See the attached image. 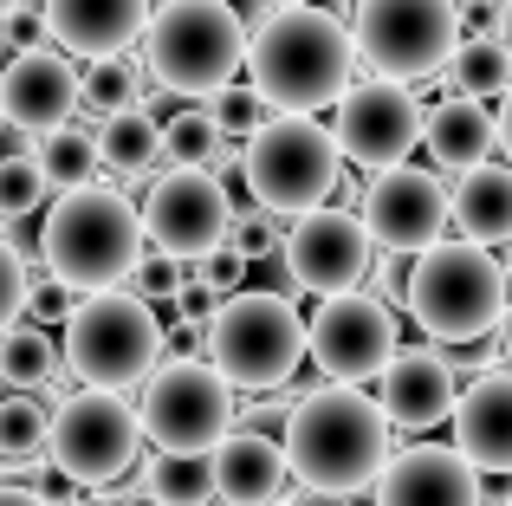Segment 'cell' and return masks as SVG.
<instances>
[{"instance_id": "47", "label": "cell", "mask_w": 512, "mask_h": 506, "mask_svg": "<svg viewBox=\"0 0 512 506\" xmlns=\"http://www.w3.org/2000/svg\"><path fill=\"white\" fill-rule=\"evenodd\" d=\"M20 7H33V0H0V20H7V13H20Z\"/></svg>"}, {"instance_id": "33", "label": "cell", "mask_w": 512, "mask_h": 506, "mask_svg": "<svg viewBox=\"0 0 512 506\" xmlns=\"http://www.w3.org/2000/svg\"><path fill=\"white\" fill-rule=\"evenodd\" d=\"M46 176H39V163L33 156H0V221H13V215H39V202H46Z\"/></svg>"}, {"instance_id": "7", "label": "cell", "mask_w": 512, "mask_h": 506, "mask_svg": "<svg viewBox=\"0 0 512 506\" xmlns=\"http://www.w3.org/2000/svg\"><path fill=\"white\" fill-rule=\"evenodd\" d=\"M506 279L512 273L487 247L435 241L409 266V318L435 344H480V338H493V325H500V312L512 299Z\"/></svg>"}, {"instance_id": "51", "label": "cell", "mask_w": 512, "mask_h": 506, "mask_svg": "<svg viewBox=\"0 0 512 506\" xmlns=\"http://www.w3.org/2000/svg\"><path fill=\"white\" fill-rule=\"evenodd\" d=\"M0 59H7V46H0Z\"/></svg>"}, {"instance_id": "36", "label": "cell", "mask_w": 512, "mask_h": 506, "mask_svg": "<svg viewBox=\"0 0 512 506\" xmlns=\"http://www.w3.org/2000/svg\"><path fill=\"white\" fill-rule=\"evenodd\" d=\"M137 299L143 305H169V299H182V260H163V253H143L137 260Z\"/></svg>"}, {"instance_id": "14", "label": "cell", "mask_w": 512, "mask_h": 506, "mask_svg": "<svg viewBox=\"0 0 512 506\" xmlns=\"http://www.w3.org/2000/svg\"><path fill=\"white\" fill-rule=\"evenodd\" d=\"M357 221H363V234H370V247L389 253V260L428 253L435 241H448V182H441L435 169L396 163L363 189Z\"/></svg>"}, {"instance_id": "1", "label": "cell", "mask_w": 512, "mask_h": 506, "mask_svg": "<svg viewBox=\"0 0 512 506\" xmlns=\"http://www.w3.org/2000/svg\"><path fill=\"white\" fill-rule=\"evenodd\" d=\"M389 435L396 429L383 422L376 396L318 383V390H305L299 403H292V422H286V435H279V448H286V468L305 494L350 500V494H363V487H376L383 461L396 455Z\"/></svg>"}, {"instance_id": "13", "label": "cell", "mask_w": 512, "mask_h": 506, "mask_svg": "<svg viewBox=\"0 0 512 506\" xmlns=\"http://www.w3.org/2000/svg\"><path fill=\"white\" fill-rule=\"evenodd\" d=\"M137 215H143V241L163 260H182V266L221 253L227 234H234V208H227L221 182L208 169H169V176H156Z\"/></svg>"}, {"instance_id": "43", "label": "cell", "mask_w": 512, "mask_h": 506, "mask_svg": "<svg viewBox=\"0 0 512 506\" xmlns=\"http://www.w3.org/2000/svg\"><path fill=\"white\" fill-rule=\"evenodd\" d=\"M0 506H46V500H39L33 487H7V481H0Z\"/></svg>"}, {"instance_id": "15", "label": "cell", "mask_w": 512, "mask_h": 506, "mask_svg": "<svg viewBox=\"0 0 512 506\" xmlns=\"http://www.w3.org/2000/svg\"><path fill=\"white\" fill-rule=\"evenodd\" d=\"M286 279L299 292H318V299H338V292H363L376 266V247L363 234L357 208H318V215H299L286 228Z\"/></svg>"}, {"instance_id": "9", "label": "cell", "mask_w": 512, "mask_h": 506, "mask_svg": "<svg viewBox=\"0 0 512 506\" xmlns=\"http://www.w3.org/2000/svg\"><path fill=\"white\" fill-rule=\"evenodd\" d=\"M344 26L357 65H370L389 85H422L448 72L461 46V0H357Z\"/></svg>"}, {"instance_id": "39", "label": "cell", "mask_w": 512, "mask_h": 506, "mask_svg": "<svg viewBox=\"0 0 512 506\" xmlns=\"http://www.w3.org/2000/svg\"><path fill=\"white\" fill-rule=\"evenodd\" d=\"M0 241L13 247V260H20V266H46V221H39V215L0 221Z\"/></svg>"}, {"instance_id": "25", "label": "cell", "mask_w": 512, "mask_h": 506, "mask_svg": "<svg viewBox=\"0 0 512 506\" xmlns=\"http://www.w3.org/2000/svg\"><path fill=\"white\" fill-rule=\"evenodd\" d=\"M98 163L111 169V176H150L156 163H163V117L156 111H117L98 124Z\"/></svg>"}, {"instance_id": "27", "label": "cell", "mask_w": 512, "mask_h": 506, "mask_svg": "<svg viewBox=\"0 0 512 506\" xmlns=\"http://www.w3.org/2000/svg\"><path fill=\"white\" fill-rule=\"evenodd\" d=\"M441 78H448V98H474V104L506 98V91H512V52H506V39H461Z\"/></svg>"}, {"instance_id": "3", "label": "cell", "mask_w": 512, "mask_h": 506, "mask_svg": "<svg viewBox=\"0 0 512 506\" xmlns=\"http://www.w3.org/2000/svg\"><path fill=\"white\" fill-rule=\"evenodd\" d=\"M163 357H169V331L156 318V305H143L124 286L78 299L59 338V364L78 390H111V396L143 390Z\"/></svg>"}, {"instance_id": "8", "label": "cell", "mask_w": 512, "mask_h": 506, "mask_svg": "<svg viewBox=\"0 0 512 506\" xmlns=\"http://www.w3.org/2000/svg\"><path fill=\"white\" fill-rule=\"evenodd\" d=\"M208 364L227 390H286V377L305 364V318L286 292H234L221 299L208 325Z\"/></svg>"}, {"instance_id": "44", "label": "cell", "mask_w": 512, "mask_h": 506, "mask_svg": "<svg viewBox=\"0 0 512 506\" xmlns=\"http://www.w3.org/2000/svg\"><path fill=\"white\" fill-rule=\"evenodd\" d=\"M493 124H500V150H506V163H512V91H506V111H493Z\"/></svg>"}, {"instance_id": "46", "label": "cell", "mask_w": 512, "mask_h": 506, "mask_svg": "<svg viewBox=\"0 0 512 506\" xmlns=\"http://www.w3.org/2000/svg\"><path fill=\"white\" fill-rule=\"evenodd\" d=\"M72 506H117V500H111V494H78Z\"/></svg>"}, {"instance_id": "49", "label": "cell", "mask_w": 512, "mask_h": 506, "mask_svg": "<svg viewBox=\"0 0 512 506\" xmlns=\"http://www.w3.org/2000/svg\"><path fill=\"white\" fill-rule=\"evenodd\" d=\"M500 506H512V494H506V500H500Z\"/></svg>"}, {"instance_id": "2", "label": "cell", "mask_w": 512, "mask_h": 506, "mask_svg": "<svg viewBox=\"0 0 512 506\" xmlns=\"http://www.w3.org/2000/svg\"><path fill=\"white\" fill-rule=\"evenodd\" d=\"M357 72L363 65L350 46V26L318 7L273 13L247 39V85L273 117H312L325 104H344Z\"/></svg>"}, {"instance_id": "12", "label": "cell", "mask_w": 512, "mask_h": 506, "mask_svg": "<svg viewBox=\"0 0 512 506\" xmlns=\"http://www.w3.org/2000/svg\"><path fill=\"white\" fill-rule=\"evenodd\" d=\"M305 357L325 370V383L363 390L396 357V312L376 292H338L305 318Z\"/></svg>"}, {"instance_id": "45", "label": "cell", "mask_w": 512, "mask_h": 506, "mask_svg": "<svg viewBox=\"0 0 512 506\" xmlns=\"http://www.w3.org/2000/svg\"><path fill=\"white\" fill-rule=\"evenodd\" d=\"M292 7H312V0H266V13H292Z\"/></svg>"}, {"instance_id": "35", "label": "cell", "mask_w": 512, "mask_h": 506, "mask_svg": "<svg viewBox=\"0 0 512 506\" xmlns=\"http://www.w3.org/2000/svg\"><path fill=\"white\" fill-rule=\"evenodd\" d=\"M286 247V221H273V215H240L234 221V234H227V253H234L240 266H260V260H273V253Z\"/></svg>"}, {"instance_id": "11", "label": "cell", "mask_w": 512, "mask_h": 506, "mask_svg": "<svg viewBox=\"0 0 512 506\" xmlns=\"http://www.w3.org/2000/svg\"><path fill=\"white\" fill-rule=\"evenodd\" d=\"M137 429L156 455H214L234 435V390L208 357H163L137 396Z\"/></svg>"}, {"instance_id": "17", "label": "cell", "mask_w": 512, "mask_h": 506, "mask_svg": "<svg viewBox=\"0 0 512 506\" xmlns=\"http://www.w3.org/2000/svg\"><path fill=\"white\" fill-rule=\"evenodd\" d=\"M78 111V65L65 52H13L0 65V124L20 137H46V130L72 124Z\"/></svg>"}, {"instance_id": "34", "label": "cell", "mask_w": 512, "mask_h": 506, "mask_svg": "<svg viewBox=\"0 0 512 506\" xmlns=\"http://www.w3.org/2000/svg\"><path fill=\"white\" fill-rule=\"evenodd\" d=\"M208 117H214V130H221V137H240V143H247L253 130L266 124V104L253 98V85H240V78H234V85H221L208 98Z\"/></svg>"}, {"instance_id": "40", "label": "cell", "mask_w": 512, "mask_h": 506, "mask_svg": "<svg viewBox=\"0 0 512 506\" xmlns=\"http://www.w3.org/2000/svg\"><path fill=\"white\" fill-rule=\"evenodd\" d=\"M0 46H7V52H39V46H46V20H39L33 7L7 13V20H0Z\"/></svg>"}, {"instance_id": "41", "label": "cell", "mask_w": 512, "mask_h": 506, "mask_svg": "<svg viewBox=\"0 0 512 506\" xmlns=\"http://www.w3.org/2000/svg\"><path fill=\"white\" fill-rule=\"evenodd\" d=\"M221 7L234 13L240 26H266V20H273V13H266V0H221Z\"/></svg>"}, {"instance_id": "31", "label": "cell", "mask_w": 512, "mask_h": 506, "mask_svg": "<svg viewBox=\"0 0 512 506\" xmlns=\"http://www.w3.org/2000/svg\"><path fill=\"white\" fill-rule=\"evenodd\" d=\"M227 150V137L214 130L208 104H182L163 117V163L169 169H214V156Z\"/></svg>"}, {"instance_id": "50", "label": "cell", "mask_w": 512, "mask_h": 506, "mask_svg": "<svg viewBox=\"0 0 512 506\" xmlns=\"http://www.w3.org/2000/svg\"><path fill=\"white\" fill-rule=\"evenodd\" d=\"M0 137H7V124H0Z\"/></svg>"}, {"instance_id": "38", "label": "cell", "mask_w": 512, "mask_h": 506, "mask_svg": "<svg viewBox=\"0 0 512 506\" xmlns=\"http://www.w3.org/2000/svg\"><path fill=\"white\" fill-rule=\"evenodd\" d=\"M26 286H33V273H26V266L13 260V247L0 241V331L20 325V312H26Z\"/></svg>"}, {"instance_id": "52", "label": "cell", "mask_w": 512, "mask_h": 506, "mask_svg": "<svg viewBox=\"0 0 512 506\" xmlns=\"http://www.w3.org/2000/svg\"><path fill=\"white\" fill-rule=\"evenodd\" d=\"M506 52H512V39H506Z\"/></svg>"}, {"instance_id": "24", "label": "cell", "mask_w": 512, "mask_h": 506, "mask_svg": "<svg viewBox=\"0 0 512 506\" xmlns=\"http://www.w3.org/2000/svg\"><path fill=\"white\" fill-rule=\"evenodd\" d=\"M422 143H428V156H435V169L467 176V169L493 163V150H500V124H493V111L474 104V98H441L435 111L422 117Z\"/></svg>"}, {"instance_id": "5", "label": "cell", "mask_w": 512, "mask_h": 506, "mask_svg": "<svg viewBox=\"0 0 512 506\" xmlns=\"http://www.w3.org/2000/svg\"><path fill=\"white\" fill-rule=\"evenodd\" d=\"M143 59L169 98L208 104L247 65V26L221 0H156L143 26Z\"/></svg>"}, {"instance_id": "29", "label": "cell", "mask_w": 512, "mask_h": 506, "mask_svg": "<svg viewBox=\"0 0 512 506\" xmlns=\"http://www.w3.org/2000/svg\"><path fill=\"white\" fill-rule=\"evenodd\" d=\"M137 487L156 506H214V455H150Z\"/></svg>"}, {"instance_id": "23", "label": "cell", "mask_w": 512, "mask_h": 506, "mask_svg": "<svg viewBox=\"0 0 512 506\" xmlns=\"http://www.w3.org/2000/svg\"><path fill=\"white\" fill-rule=\"evenodd\" d=\"M448 228L467 247H500L512 241V163H480L467 176H454L448 189Z\"/></svg>"}, {"instance_id": "19", "label": "cell", "mask_w": 512, "mask_h": 506, "mask_svg": "<svg viewBox=\"0 0 512 506\" xmlns=\"http://www.w3.org/2000/svg\"><path fill=\"white\" fill-rule=\"evenodd\" d=\"M461 403V377L441 351H396L389 370L376 377V409H383L389 429L402 435H422V429H441Z\"/></svg>"}, {"instance_id": "32", "label": "cell", "mask_w": 512, "mask_h": 506, "mask_svg": "<svg viewBox=\"0 0 512 506\" xmlns=\"http://www.w3.org/2000/svg\"><path fill=\"white\" fill-rule=\"evenodd\" d=\"M78 104H91L98 117L137 111L143 104V72L130 59H91L85 72H78Z\"/></svg>"}, {"instance_id": "18", "label": "cell", "mask_w": 512, "mask_h": 506, "mask_svg": "<svg viewBox=\"0 0 512 506\" xmlns=\"http://www.w3.org/2000/svg\"><path fill=\"white\" fill-rule=\"evenodd\" d=\"M376 506H487L480 494V474L454 455L448 442H415L396 448L376 474Z\"/></svg>"}, {"instance_id": "42", "label": "cell", "mask_w": 512, "mask_h": 506, "mask_svg": "<svg viewBox=\"0 0 512 506\" xmlns=\"http://www.w3.org/2000/svg\"><path fill=\"white\" fill-rule=\"evenodd\" d=\"M493 351H500V357H506V370H512V299H506L500 325H493Z\"/></svg>"}, {"instance_id": "4", "label": "cell", "mask_w": 512, "mask_h": 506, "mask_svg": "<svg viewBox=\"0 0 512 506\" xmlns=\"http://www.w3.org/2000/svg\"><path fill=\"white\" fill-rule=\"evenodd\" d=\"M143 260V215L117 189H72L46 215V273L65 292H117Z\"/></svg>"}, {"instance_id": "10", "label": "cell", "mask_w": 512, "mask_h": 506, "mask_svg": "<svg viewBox=\"0 0 512 506\" xmlns=\"http://www.w3.org/2000/svg\"><path fill=\"white\" fill-rule=\"evenodd\" d=\"M143 455V429H137V403L111 390H72L52 409L46 429V468L59 481L85 487V494H111Z\"/></svg>"}, {"instance_id": "22", "label": "cell", "mask_w": 512, "mask_h": 506, "mask_svg": "<svg viewBox=\"0 0 512 506\" xmlns=\"http://www.w3.org/2000/svg\"><path fill=\"white\" fill-rule=\"evenodd\" d=\"M286 481H292V468H286V448L273 435L234 429L214 448V500L221 506H279Z\"/></svg>"}, {"instance_id": "6", "label": "cell", "mask_w": 512, "mask_h": 506, "mask_svg": "<svg viewBox=\"0 0 512 506\" xmlns=\"http://www.w3.org/2000/svg\"><path fill=\"white\" fill-rule=\"evenodd\" d=\"M240 176L253 189V208L273 221H299L338 195L344 150L318 117H266L247 143H240Z\"/></svg>"}, {"instance_id": "16", "label": "cell", "mask_w": 512, "mask_h": 506, "mask_svg": "<svg viewBox=\"0 0 512 506\" xmlns=\"http://www.w3.org/2000/svg\"><path fill=\"white\" fill-rule=\"evenodd\" d=\"M422 98H415L409 85H389V78H357V85L344 91L338 104V150L350 156V163L363 169H396L409 163V150L422 143Z\"/></svg>"}, {"instance_id": "48", "label": "cell", "mask_w": 512, "mask_h": 506, "mask_svg": "<svg viewBox=\"0 0 512 506\" xmlns=\"http://www.w3.org/2000/svg\"><path fill=\"white\" fill-rule=\"evenodd\" d=\"M279 506H305V500H299V494H286V500H279Z\"/></svg>"}, {"instance_id": "28", "label": "cell", "mask_w": 512, "mask_h": 506, "mask_svg": "<svg viewBox=\"0 0 512 506\" xmlns=\"http://www.w3.org/2000/svg\"><path fill=\"white\" fill-rule=\"evenodd\" d=\"M59 344H52V331L39 325H13L0 331V383H7L13 396H39L52 377H59Z\"/></svg>"}, {"instance_id": "26", "label": "cell", "mask_w": 512, "mask_h": 506, "mask_svg": "<svg viewBox=\"0 0 512 506\" xmlns=\"http://www.w3.org/2000/svg\"><path fill=\"white\" fill-rule=\"evenodd\" d=\"M39 163V176H46V189H59V195H72V189H91L98 182V143H91V130H78V124H59V130H46V137H33V150H26Z\"/></svg>"}, {"instance_id": "30", "label": "cell", "mask_w": 512, "mask_h": 506, "mask_svg": "<svg viewBox=\"0 0 512 506\" xmlns=\"http://www.w3.org/2000/svg\"><path fill=\"white\" fill-rule=\"evenodd\" d=\"M46 429L52 403L46 396H0V468H46Z\"/></svg>"}, {"instance_id": "37", "label": "cell", "mask_w": 512, "mask_h": 506, "mask_svg": "<svg viewBox=\"0 0 512 506\" xmlns=\"http://www.w3.org/2000/svg\"><path fill=\"white\" fill-rule=\"evenodd\" d=\"M72 292H65L59 286V279H52L46 273V266H39V273H33V286H26V312H33V325L39 331H52V325H65V318H72Z\"/></svg>"}, {"instance_id": "21", "label": "cell", "mask_w": 512, "mask_h": 506, "mask_svg": "<svg viewBox=\"0 0 512 506\" xmlns=\"http://www.w3.org/2000/svg\"><path fill=\"white\" fill-rule=\"evenodd\" d=\"M454 455L487 481V474H512V370H480L454 403Z\"/></svg>"}, {"instance_id": "20", "label": "cell", "mask_w": 512, "mask_h": 506, "mask_svg": "<svg viewBox=\"0 0 512 506\" xmlns=\"http://www.w3.org/2000/svg\"><path fill=\"white\" fill-rule=\"evenodd\" d=\"M156 0H46L39 20H46L52 52L65 59H124L130 46L143 39Z\"/></svg>"}]
</instances>
